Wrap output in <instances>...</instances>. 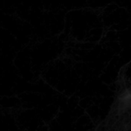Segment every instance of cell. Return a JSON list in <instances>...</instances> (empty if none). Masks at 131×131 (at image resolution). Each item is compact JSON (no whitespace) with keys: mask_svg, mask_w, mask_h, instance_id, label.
<instances>
[{"mask_svg":"<svg viewBox=\"0 0 131 131\" xmlns=\"http://www.w3.org/2000/svg\"><path fill=\"white\" fill-rule=\"evenodd\" d=\"M1 105L5 107H13L17 105V102L14 97H5L2 99Z\"/></svg>","mask_w":131,"mask_h":131,"instance_id":"1","label":"cell"}]
</instances>
